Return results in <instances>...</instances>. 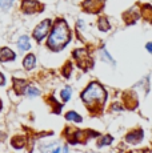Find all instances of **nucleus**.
<instances>
[{"mask_svg": "<svg viewBox=\"0 0 152 153\" xmlns=\"http://www.w3.org/2000/svg\"><path fill=\"white\" fill-rule=\"evenodd\" d=\"M69 40H71V32L67 23L64 20H57L52 28V32L48 35L47 45L52 51H60L67 45Z\"/></svg>", "mask_w": 152, "mask_h": 153, "instance_id": "obj_1", "label": "nucleus"}, {"mask_svg": "<svg viewBox=\"0 0 152 153\" xmlns=\"http://www.w3.org/2000/svg\"><path fill=\"white\" fill-rule=\"evenodd\" d=\"M106 97H107L106 91L99 83H91L81 93V100L89 107H92L95 104L101 105Z\"/></svg>", "mask_w": 152, "mask_h": 153, "instance_id": "obj_2", "label": "nucleus"}, {"mask_svg": "<svg viewBox=\"0 0 152 153\" xmlns=\"http://www.w3.org/2000/svg\"><path fill=\"white\" fill-rule=\"evenodd\" d=\"M51 25H52V22L49 19L43 20V22L40 23V24H37V27L34 29V33H32L34 39L36 40V42H42L47 35H48L49 29H51Z\"/></svg>", "mask_w": 152, "mask_h": 153, "instance_id": "obj_3", "label": "nucleus"}, {"mask_svg": "<svg viewBox=\"0 0 152 153\" xmlns=\"http://www.w3.org/2000/svg\"><path fill=\"white\" fill-rule=\"evenodd\" d=\"M74 57L76 59V61H77V64L81 67V68L87 69L89 65H91V57H89L88 52H87V49H76L74 52Z\"/></svg>", "mask_w": 152, "mask_h": 153, "instance_id": "obj_4", "label": "nucleus"}, {"mask_svg": "<svg viewBox=\"0 0 152 153\" xmlns=\"http://www.w3.org/2000/svg\"><path fill=\"white\" fill-rule=\"evenodd\" d=\"M143 136H144L143 131L142 129H137V131H132L131 133H128L127 136H125V141L130 143V144H137V143L142 141Z\"/></svg>", "mask_w": 152, "mask_h": 153, "instance_id": "obj_5", "label": "nucleus"}, {"mask_svg": "<svg viewBox=\"0 0 152 153\" xmlns=\"http://www.w3.org/2000/svg\"><path fill=\"white\" fill-rule=\"evenodd\" d=\"M84 7L89 12H98L103 7V0H86L84 1Z\"/></svg>", "mask_w": 152, "mask_h": 153, "instance_id": "obj_6", "label": "nucleus"}, {"mask_svg": "<svg viewBox=\"0 0 152 153\" xmlns=\"http://www.w3.org/2000/svg\"><path fill=\"white\" fill-rule=\"evenodd\" d=\"M22 10H23V12H25V13H34L39 10V5H37V3L34 1V0H23Z\"/></svg>", "mask_w": 152, "mask_h": 153, "instance_id": "obj_7", "label": "nucleus"}, {"mask_svg": "<svg viewBox=\"0 0 152 153\" xmlns=\"http://www.w3.org/2000/svg\"><path fill=\"white\" fill-rule=\"evenodd\" d=\"M15 57H16V55L12 49L7 48V47H3L0 49V61H12V60H15Z\"/></svg>", "mask_w": 152, "mask_h": 153, "instance_id": "obj_8", "label": "nucleus"}, {"mask_svg": "<svg viewBox=\"0 0 152 153\" xmlns=\"http://www.w3.org/2000/svg\"><path fill=\"white\" fill-rule=\"evenodd\" d=\"M40 152L42 153H60V145L57 143L47 144V145L40 146Z\"/></svg>", "mask_w": 152, "mask_h": 153, "instance_id": "obj_9", "label": "nucleus"}, {"mask_svg": "<svg viewBox=\"0 0 152 153\" xmlns=\"http://www.w3.org/2000/svg\"><path fill=\"white\" fill-rule=\"evenodd\" d=\"M35 64H36V57H35V55H32V53H28L24 57V60H23V67L28 71L34 68Z\"/></svg>", "mask_w": 152, "mask_h": 153, "instance_id": "obj_10", "label": "nucleus"}, {"mask_svg": "<svg viewBox=\"0 0 152 153\" xmlns=\"http://www.w3.org/2000/svg\"><path fill=\"white\" fill-rule=\"evenodd\" d=\"M17 47H19L20 51H28L31 48V42H30V37L28 36H22L17 42Z\"/></svg>", "mask_w": 152, "mask_h": 153, "instance_id": "obj_11", "label": "nucleus"}, {"mask_svg": "<svg viewBox=\"0 0 152 153\" xmlns=\"http://www.w3.org/2000/svg\"><path fill=\"white\" fill-rule=\"evenodd\" d=\"M13 88L17 93H24L25 88H27V83L24 80H19V79H13Z\"/></svg>", "mask_w": 152, "mask_h": 153, "instance_id": "obj_12", "label": "nucleus"}, {"mask_svg": "<svg viewBox=\"0 0 152 153\" xmlns=\"http://www.w3.org/2000/svg\"><path fill=\"white\" fill-rule=\"evenodd\" d=\"M11 144H12V146L15 149H20V148H23V146H24L25 139L23 136H16V137H13V139H12Z\"/></svg>", "mask_w": 152, "mask_h": 153, "instance_id": "obj_13", "label": "nucleus"}, {"mask_svg": "<svg viewBox=\"0 0 152 153\" xmlns=\"http://www.w3.org/2000/svg\"><path fill=\"white\" fill-rule=\"evenodd\" d=\"M100 59H101L103 61H107L108 64H112V65H115V60L111 57V55L107 52L106 48H101V49H100Z\"/></svg>", "mask_w": 152, "mask_h": 153, "instance_id": "obj_14", "label": "nucleus"}, {"mask_svg": "<svg viewBox=\"0 0 152 153\" xmlns=\"http://www.w3.org/2000/svg\"><path fill=\"white\" fill-rule=\"evenodd\" d=\"M66 119L68 120V121H74V123H81V116L80 114H77L76 112L71 111L68 112V113L66 114Z\"/></svg>", "mask_w": 152, "mask_h": 153, "instance_id": "obj_15", "label": "nucleus"}, {"mask_svg": "<svg viewBox=\"0 0 152 153\" xmlns=\"http://www.w3.org/2000/svg\"><path fill=\"white\" fill-rule=\"evenodd\" d=\"M71 95H72V89L69 87L63 88V89H61V92H60V97H61V100H63L64 102L68 101V100L71 99Z\"/></svg>", "mask_w": 152, "mask_h": 153, "instance_id": "obj_16", "label": "nucleus"}, {"mask_svg": "<svg viewBox=\"0 0 152 153\" xmlns=\"http://www.w3.org/2000/svg\"><path fill=\"white\" fill-rule=\"evenodd\" d=\"M24 93H25V96H28V97H36V96H39L40 95V91L37 89V88H35V87H27L25 88V91H24Z\"/></svg>", "mask_w": 152, "mask_h": 153, "instance_id": "obj_17", "label": "nucleus"}, {"mask_svg": "<svg viewBox=\"0 0 152 153\" xmlns=\"http://www.w3.org/2000/svg\"><path fill=\"white\" fill-rule=\"evenodd\" d=\"M110 28H111V24L108 23V20L106 17H100V19H99V29L107 32V31H110Z\"/></svg>", "mask_w": 152, "mask_h": 153, "instance_id": "obj_18", "label": "nucleus"}, {"mask_svg": "<svg viewBox=\"0 0 152 153\" xmlns=\"http://www.w3.org/2000/svg\"><path fill=\"white\" fill-rule=\"evenodd\" d=\"M13 4V0H0V10L8 11Z\"/></svg>", "mask_w": 152, "mask_h": 153, "instance_id": "obj_19", "label": "nucleus"}, {"mask_svg": "<svg viewBox=\"0 0 152 153\" xmlns=\"http://www.w3.org/2000/svg\"><path fill=\"white\" fill-rule=\"evenodd\" d=\"M112 136H110V134H107V136H104V137H101V140L98 143V145L99 146H104V145H110L111 143H112Z\"/></svg>", "mask_w": 152, "mask_h": 153, "instance_id": "obj_20", "label": "nucleus"}, {"mask_svg": "<svg viewBox=\"0 0 152 153\" xmlns=\"http://www.w3.org/2000/svg\"><path fill=\"white\" fill-rule=\"evenodd\" d=\"M66 67H67V68H66V71H64V75H66V76H69V73H71V69H72L71 63H68Z\"/></svg>", "mask_w": 152, "mask_h": 153, "instance_id": "obj_21", "label": "nucleus"}, {"mask_svg": "<svg viewBox=\"0 0 152 153\" xmlns=\"http://www.w3.org/2000/svg\"><path fill=\"white\" fill-rule=\"evenodd\" d=\"M5 84V79H4V75L0 73V85H4Z\"/></svg>", "mask_w": 152, "mask_h": 153, "instance_id": "obj_22", "label": "nucleus"}, {"mask_svg": "<svg viewBox=\"0 0 152 153\" xmlns=\"http://www.w3.org/2000/svg\"><path fill=\"white\" fill-rule=\"evenodd\" d=\"M145 48H147V51L150 52V53H152V43H148L147 45H145Z\"/></svg>", "mask_w": 152, "mask_h": 153, "instance_id": "obj_23", "label": "nucleus"}, {"mask_svg": "<svg viewBox=\"0 0 152 153\" xmlns=\"http://www.w3.org/2000/svg\"><path fill=\"white\" fill-rule=\"evenodd\" d=\"M77 28H81V29L84 28V22H83V20H79V22H77Z\"/></svg>", "mask_w": 152, "mask_h": 153, "instance_id": "obj_24", "label": "nucleus"}]
</instances>
